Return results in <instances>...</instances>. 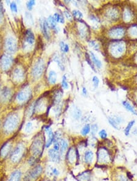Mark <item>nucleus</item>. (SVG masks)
<instances>
[{
    "mask_svg": "<svg viewBox=\"0 0 137 181\" xmlns=\"http://www.w3.org/2000/svg\"><path fill=\"white\" fill-rule=\"evenodd\" d=\"M19 124V117L17 114L12 113L8 117L4 123V129L8 133L13 132Z\"/></svg>",
    "mask_w": 137,
    "mask_h": 181,
    "instance_id": "nucleus-1",
    "label": "nucleus"
},
{
    "mask_svg": "<svg viewBox=\"0 0 137 181\" xmlns=\"http://www.w3.org/2000/svg\"><path fill=\"white\" fill-rule=\"evenodd\" d=\"M45 69V63L42 59H39L32 70V76L35 79H38L41 75Z\"/></svg>",
    "mask_w": 137,
    "mask_h": 181,
    "instance_id": "nucleus-2",
    "label": "nucleus"
},
{
    "mask_svg": "<svg viewBox=\"0 0 137 181\" xmlns=\"http://www.w3.org/2000/svg\"><path fill=\"white\" fill-rule=\"evenodd\" d=\"M43 143L40 138H36L31 146V153L35 157H39L43 151Z\"/></svg>",
    "mask_w": 137,
    "mask_h": 181,
    "instance_id": "nucleus-3",
    "label": "nucleus"
},
{
    "mask_svg": "<svg viewBox=\"0 0 137 181\" xmlns=\"http://www.w3.org/2000/svg\"><path fill=\"white\" fill-rule=\"evenodd\" d=\"M24 153V146L22 144L19 145L16 147L14 152L11 155V160L14 163L18 162L20 159H22Z\"/></svg>",
    "mask_w": 137,
    "mask_h": 181,
    "instance_id": "nucleus-4",
    "label": "nucleus"
},
{
    "mask_svg": "<svg viewBox=\"0 0 137 181\" xmlns=\"http://www.w3.org/2000/svg\"><path fill=\"white\" fill-rule=\"evenodd\" d=\"M5 47L6 50L9 52L10 54H13L15 52L17 49V43L15 39L12 37H9L6 40Z\"/></svg>",
    "mask_w": 137,
    "mask_h": 181,
    "instance_id": "nucleus-5",
    "label": "nucleus"
},
{
    "mask_svg": "<svg viewBox=\"0 0 137 181\" xmlns=\"http://www.w3.org/2000/svg\"><path fill=\"white\" fill-rule=\"evenodd\" d=\"M43 168L41 165H37L29 172L27 178L28 181H35L41 175Z\"/></svg>",
    "mask_w": 137,
    "mask_h": 181,
    "instance_id": "nucleus-6",
    "label": "nucleus"
},
{
    "mask_svg": "<svg viewBox=\"0 0 137 181\" xmlns=\"http://www.w3.org/2000/svg\"><path fill=\"white\" fill-rule=\"evenodd\" d=\"M13 62V58L10 55L4 54L1 59V65L4 70H7Z\"/></svg>",
    "mask_w": 137,
    "mask_h": 181,
    "instance_id": "nucleus-7",
    "label": "nucleus"
},
{
    "mask_svg": "<svg viewBox=\"0 0 137 181\" xmlns=\"http://www.w3.org/2000/svg\"><path fill=\"white\" fill-rule=\"evenodd\" d=\"M31 94V89L29 87H27L25 89H23L22 90H21V91L18 93L17 96H16V99H17V100L19 102H22L27 101L29 99V98L30 97Z\"/></svg>",
    "mask_w": 137,
    "mask_h": 181,
    "instance_id": "nucleus-8",
    "label": "nucleus"
},
{
    "mask_svg": "<svg viewBox=\"0 0 137 181\" xmlns=\"http://www.w3.org/2000/svg\"><path fill=\"white\" fill-rule=\"evenodd\" d=\"M98 160L99 162L104 163L109 161L110 156L108 152L104 149H101L98 151Z\"/></svg>",
    "mask_w": 137,
    "mask_h": 181,
    "instance_id": "nucleus-9",
    "label": "nucleus"
},
{
    "mask_svg": "<svg viewBox=\"0 0 137 181\" xmlns=\"http://www.w3.org/2000/svg\"><path fill=\"white\" fill-rule=\"evenodd\" d=\"M24 73L22 68H16L13 72V78L16 82H22L24 79Z\"/></svg>",
    "mask_w": 137,
    "mask_h": 181,
    "instance_id": "nucleus-10",
    "label": "nucleus"
},
{
    "mask_svg": "<svg viewBox=\"0 0 137 181\" xmlns=\"http://www.w3.org/2000/svg\"><path fill=\"white\" fill-rule=\"evenodd\" d=\"M48 155L53 162H59L60 160V153L54 149H50L48 151Z\"/></svg>",
    "mask_w": 137,
    "mask_h": 181,
    "instance_id": "nucleus-11",
    "label": "nucleus"
},
{
    "mask_svg": "<svg viewBox=\"0 0 137 181\" xmlns=\"http://www.w3.org/2000/svg\"><path fill=\"white\" fill-rule=\"evenodd\" d=\"M45 132L47 134V140L46 142V147L49 148L51 145V144L53 143L54 138V135L52 132V131L50 127H46Z\"/></svg>",
    "mask_w": 137,
    "mask_h": 181,
    "instance_id": "nucleus-12",
    "label": "nucleus"
},
{
    "mask_svg": "<svg viewBox=\"0 0 137 181\" xmlns=\"http://www.w3.org/2000/svg\"><path fill=\"white\" fill-rule=\"evenodd\" d=\"M41 30L43 31V34L44 36L47 39H49V25L47 22V20H43L41 23Z\"/></svg>",
    "mask_w": 137,
    "mask_h": 181,
    "instance_id": "nucleus-13",
    "label": "nucleus"
},
{
    "mask_svg": "<svg viewBox=\"0 0 137 181\" xmlns=\"http://www.w3.org/2000/svg\"><path fill=\"white\" fill-rule=\"evenodd\" d=\"M25 41L29 45H32L34 43L35 37L34 34L31 30H28L26 32L25 35Z\"/></svg>",
    "mask_w": 137,
    "mask_h": 181,
    "instance_id": "nucleus-14",
    "label": "nucleus"
},
{
    "mask_svg": "<svg viewBox=\"0 0 137 181\" xmlns=\"http://www.w3.org/2000/svg\"><path fill=\"white\" fill-rule=\"evenodd\" d=\"M11 146H12L10 144L8 143L5 144V145L3 146L1 151H0V155H1L2 157H5L9 154L11 150Z\"/></svg>",
    "mask_w": 137,
    "mask_h": 181,
    "instance_id": "nucleus-15",
    "label": "nucleus"
},
{
    "mask_svg": "<svg viewBox=\"0 0 137 181\" xmlns=\"http://www.w3.org/2000/svg\"><path fill=\"white\" fill-rule=\"evenodd\" d=\"M11 91L9 89L5 88L1 92V100L5 102L8 101L11 97Z\"/></svg>",
    "mask_w": 137,
    "mask_h": 181,
    "instance_id": "nucleus-16",
    "label": "nucleus"
},
{
    "mask_svg": "<svg viewBox=\"0 0 137 181\" xmlns=\"http://www.w3.org/2000/svg\"><path fill=\"white\" fill-rule=\"evenodd\" d=\"M84 157V161L85 162V163H87V164L91 163V162H92L93 157H94L93 152L90 150L87 151L86 152H85Z\"/></svg>",
    "mask_w": 137,
    "mask_h": 181,
    "instance_id": "nucleus-17",
    "label": "nucleus"
},
{
    "mask_svg": "<svg viewBox=\"0 0 137 181\" xmlns=\"http://www.w3.org/2000/svg\"><path fill=\"white\" fill-rule=\"evenodd\" d=\"M68 148V144L67 141L65 139H60V153L63 154L66 151Z\"/></svg>",
    "mask_w": 137,
    "mask_h": 181,
    "instance_id": "nucleus-18",
    "label": "nucleus"
},
{
    "mask_svg": "<svg viewBox=\"0 0 137 181\" xmlns=\"http://www.w3.org/2000/svg\"><path fill=\"white\" fill-rule=\"evenodd\" d=\"M47 22H48L49 26H50L52 29V30H54L56 32L59 31V30H59V28H58V27L57 26L56 22L55 21V20L54 19L52 16L51 15V16H49V17L48 18V20H47Z\"/></svg>",
    "mask_w": 137,
    "mask_h": 181,
    "instance_id": "nucleus-19",
    "label": "nucleus"
},
{
    "mask_svg": "<svg viewBox=\"0 0 137 181\" xmlns=\"http://www.w3.org/2000/svg\"><path fill=\"white\" fill-rule=\"evenodd\" d=\"M76 158V151L74 150V148H71L68 153V160L70 163H73L75 161Z\"/></svg>",
    "mask_w": 137,
    "mask_h": 181,
    "instance_id": "nucleus-20",
    "label": "nucleus"
},
{
    "mask_svg": "<svg viewBox=\"0 0 137 181\" xmlns=\"http://www.w3.org/2000/svg\"><path fill=\"white\" fill-rule=\"evenodd\" d=\"M22 172L19 170H16L12 173L9 179V181H20Z\"/></svg>",
    "mask_w": 137,
    "mask_h": 181,
    "instance_id": "nucleus-21",
    "label": "nucleus"
},
{
    "mask_svg": "<svg viewBox=\"0 0 137 181\" xmlns=\"http://www.w3.org/2000/svg\"><path fill=\"white\" fill-rule=\"evenodd\" d=\"M48 81L49 82V83L51 84H56V82L57 81V74L54 71L51 70L49 71L48 75Z\"/></svg>",
    "mask_w": 137,
    "mask_h": 181,
    "instance_id": "nucleus-22",
    "label": "nucleus"
},
{
    "mask_svg": "<svg viewBox=\"0 0 137 181\" xmlns=\"http://www.w3.org/2000/svg\"><path fill=\"white\" fill-rule=\"evenodd\" d=\"M90 56H91V61L93 62V64L96 65L98 68H100L102 67V63L101 60H99L96 57V56H95L91 51L90 52Z\"/></svg>",
    "mask_w": 137,
    "mask_h": 181,
    "instance_id": "nucleus-23",
    "label": "nucleus"
},
{
    "mask_svg": "<svg viewBox=\"0 0 137 181\" xmlns=\"http://www.w3.org/2000/svg\"><path fill=\"white\" fill-rule=\"evenodd\" d=\"M135 123V120H132L128 123V125L126 127L125 129H124V134H125L126 136H128V135L130 134V131L133 127V126H134Z\"/></svg>",
    "mask_w": 137,
    "mask_h": 181,
    "instance_id": "nucleus-24",
    "label": "nucleus"
},
{
    "mask_svg": "<svg viewBox=\"0 0 137 181\" xmlns=\"http://www.w3.org/2000/svg\"><path fill=\"white\" fill-rule=\"evenodd\" d=\"M123 104L124 106V108H125L127 110L129 111V112H130L134 114V115L137 114L134 108V107L132 106V105L129 103V102H127V101H123Z\"/></svg>",
    "mask_w": 137,
    "mask_h": 181,
    "instance_id": "nucleus-25",
    "label": "nucleus"
},
{
    "mask_svg": "<svg viewBox=\"0 0 137 181\" xmlns=\"http://www.w3.org/2000/svg\"><path fill=\"white\" fill-rule=\"evenodd\" d=\"M78 178L80 181H88L90 178V176L88 172H84L79 176Z\"/></svg>",
    "mask_w": 137,
    "mask_h": 181,
    "instance_id": "nucleus-26",
    "label": "nucleus"
},
{
    "mask_svg": "<svg viewBox=\"0 0 137 181\" xmlns=\"http://www.w3.org/2000/svg\"><path fill=\"white\" fill-rule=\"evenodd\" d=\"M91 131V126L90 125L87 124L85 126H84V127L81 130V134L83 136H86V135H88Z\"/></svg>",
    "mask_w": 137,
    "mask_h": 181,
    "instance_id": "nucleus-27",
    "label": "nucleus"
},
{
    "mask_svg": "<svg viewBox=\"0 0 137 181\" xmlns=\"http://www.w3.org/2000/svg\"><path fill=\"white\" fill-rule=\"evenodd\" d=\"M54 19L55 20V21L56 22V23H65V20H64V18L63 16H62L61 15H60L58 13H55L54 14L53 16Z\"/></svg>",
    "mask_w": 137,
    "mask_h": 181,
    "instance_id": "nucleus-28",
    "label": "nucleus"
},
{
    "mask_svg": "<svg viewBox=\"0 0 137 181\" xmlns=\"http://www.w3.org/2000/svg\"><path fill=\"white\" fill-rule=\"evenodd\" d=\"M108 120H109V122L110 123V125L114 127V128L115 129H119V124L117 122V121L115 120V119L114 118H112V117H109V118H108Z\"/></svg>",
    "mask_w": 137,
    "mask_h": 181,
    "instance_id": "nucleus-29",
    "label": "nucleus"
},
{
    "mask_svg": "<svg viewBox=\"0 0 137 181\" xmlns=\"http://www.w3.org/2000/svg\"><path fill=\"white\" fill-rule=\"evenodd\" d=\"M48 172L49 173V175H51V176H59L60 174L59 171L58 170L57 168L55 167H49V171H48Z\"/></svg>",
    "mask_w": 137,
    "mask_h": 181,
    "instance_id": "nucleus-30",
    "label": "nucleus"
},
{
    "mask_svg": "<svg viewBox=\"0 0 137 181\" xmlns=\"http://www.w3.org/2000/svg\"><path fill=\"white\" fill-rule=\"evenodd\" d=\"M54 60L56 62L58 66H59V68H60V70L62 71H64L65 70V67H64V65L63 64V63H62V62L61 61V60L60 59V58L58 56H56L54 58Z\"/></svg>",
    "mask_w": 137,
    "mask_h": 181,
    "instance_id": "nucleus-31",
    "label": "nucleus"
},
{
    "mask_svg": "<svg viewBox=\"0 0 137 181\" xmlns=\"http://www.w3.org/2000/svg\"><path fill=\"white\" fill-rule=\"evenodd\" d=\"M25 18H26V22L32 25L33 23H34V21H33V18L32 15L29 13V12H26L25 13Z\"/></svg>",
    "mask_w": 137,
    "mask_h": 181,
    "instance_id": "nucleus-32",
    "label": "nucleus"
},
{
    "mask_svg": "<svg viewBox=\"0 0 137 181\" xmlns=\"http://www.w3.org/2000/svg\"><path fill=\"white\" fill-rule=\"evenodd\" d=\"M73 15L74 18H76L78 20L83 18V14H82V12L77 10H74L73 11Z\"/></svg>",
    "mask_w": 137,
    "mask_h": 181,
    "instance_id": "nucleus-33",
    "label": "nucleus"
},
{
    "mask_svg": "<svg viewBox=\"0 0 137 181\" xmlns=\"http://www.w3.org/2000/svg\"><path fill=\"white\" fill-rule=\"evenodd\" d=\"M62 87L65 89H68V84L67 82V79H66V77L65 75H64L62 77Z\"/></svg>",
    "mask_w": 137,
    "mask_h": 181,
    "instance_id": "nucleus-34",
    "label": "nucleus"
},
{
    "mask_svg": "<svg viewBox=\"0 0 137 181\" xmlns=\"http://www.w3.org/2000/svg\"><path fill=\"white\" fill-rule=\"evenodd\" d=\"M32 129H33V126H32V122H28L25 127V131L28 133H30L32 131Z\"/></svg>",
    "mask_w": 137,
    "mask_h": 181,
    "instance_id": "nucleus-35",
    "label": "nucleus"
},
{
    "mask_svg": "<svg viewBox=\"0 0 137 181\" xmlns=\"http://www.w3.org/2000/svg\"><path fill=\"white\" fill-rule=\"evenodd\" d=\"M99 135L102 139H106L107 137V133L105 129H102L99 132Z\"/></svg>",
    "mask_w": 137,
    "mask_h": 181,
    "instance_id": "nucleus-36",
    "label": "nucleus"
},
{
    "mask_svg": "<svg viewBox=\"0 0 137 181\" xmlns=\"http://www.w3.org/2000/svg\"><path fill=\"white\" fill-rule=\"evenodd\" d=\"M92 81L93 82V85L95 89H96L98 87L99 84V79H98V77L96 76H94L93 77Z\"/></svg>",
    "mask_w": 137,
    "mask_h": 181,
    "instance_id": "nucleus-37",
    "label": "nucleus"
},
{
    "mask_svg": "<svg viewBox=\"0 0 137 181\" xmlns=\"http://www.w3.org/2000/svg\"><path fill=\"white\" fill-rule=\"evenodd\" d=\"M73 112L74 113H73V117H74V118L79 119L81 117V112L79 109H75L73 111Z\"/></svg>",
    "mask_w": 137,
    "mask_h": 181,
    "instance_id": "nucleus-38",
    "label": "nucleus"
},
{
    "mask_svg": "<svg viewBox=\"0 0 137 181\" xmlns=\"http://www.w3.org/2000/svg\"><path fill=\"white\" fill-rule=\"evenodd\" d=\"M10 9H11V10L12 12H15V13H16V12H17L18 7H17V5H16V4L15 2H12L10 3Z\"/></svg>",
    "mask_w": 137,
    "mask_h": 181,
    "instance_id": "nucleus-39",
    "label": "nucleus"
},
{
    "mask_svg": "<svg viewBox=\"0 0 137 181\" xmlns=\"http://www.w3.org/2000/svg\"><path fill=\"white\" fill-rule=\"evenodd\" d=\"M35 1H33V0H32V1H29L28 2H27L26 6H27L28 9L29 10H32V8H33V6L35 5Z\"/></svg>",
    "mask_w": 137,
    "mask_h": 181,
    "instance_id": "nucleus-40",
    "label": "nucleus"
},
{
    "mask_svg": "<svg viewBox=\"0 0 137 181\" xmlns=\"http://www.w3.org/2000/svg\"><path fill=\"white\" fill-rule=\"evenodd\" d=\"M98 129V126L97 125L94 124V125H93L92 126H91V134H92L93 135H94L97 133Z\"/></svg>",
    "mask_w": 137,
    "mask_h": 181,
    "instance_id": "nucleus-41",
    "label": "nucleus"
},
{
    "mask_svg": "<svg viewBox=\"0 0 137 181\" xmlns=\"http://www.w3.org/2000/svg\"><path fill=\"white\" fill-rule=\"evenodd\" d=\"M62 92H57L56 94V96H55V98H54V100H55V102H57V103H59V102H60V100H61V98H62Z\"/></svg>",
    "mask_w": 137,
    "mask_h": 181,
    "instance_id": "nucleus-42",
    "label": "nucleus"
},
{
    "mask_svg": "<svg viewBox=\"0 0 137 181\" xmlns=\"http://www.w3.org/2000/svg\"><path fill=\"white\" fill-rule=\"evenodd\" d=\"M3 7L2 3L0 2V23L2 22L3 18Z\"/></svg>",
    "mask_w": 137,
    "mask_h": 181,
    "instance_id": "nucleus-43",
    "label": "nucleus"
},
{
    "mask_svg": "<svg viewBox=\"0 0 137 181\" xmlns=\"http://www.w3.org/2000/svg\"><path fill=\"white\" fill-rule=\"evenodd\" d=\"M88 54H87V53H86V55H85V57H86V59H87V62L88 63V64H89V65L90 66V67L92 68L94 70V66L92 65V63H91V59H90V56L88 55Z\"/></svg>",
    "mask_w": 137,
    "mask_h": 181,
    "instance_id": "nucleus-44",
    "label": "nucleus"
},
{
    "mask_svg": "<svg viewBox=\"0 0 137 181\" xmlns=\"http://www.w3.org/2000/svg\"><path fill=\"white\" fill-rule=\"evenodd\" d=\"M64 15L65 16H66V18L68 19L69 20H72V18H73V16L70 14V13L68 11H65L64 12Z\"/></svg>",
    "mask_w": 137,
    "mask_h": 181,
    "instance_id": "nucleus-45",
    "label": "nucleus"
},
{
    "mask_svg": "<svg viewBox=\"0 0 137 181\" xmlns=\"http://www.w3.org/2000/svg\"><path fill=\"white\" fill-rule=\"evenodd\" d=\"M118 181H129V180H128V179L127 178H126L125 176H123V175H121V176H119L118 177Z\"/></svg>",
    "mask_w": 137,
    "mask_h": 181,
    "instance_id": "nucleus-46",
    "label": "nucleus"
},
{
    "mask_svg": "<svg viewBox=\"0 0 137 181\" xmlns=\"http://www.w3.org/2000/svg\"><path fill=\"white\" fill-rule=\"evenodd\" d=\"M90 43L91 46H92L95 49H96V50H97V49L98 48V45L96 43V42H95L94 41H91Z\"/></svg>",
    "mask_w": 137,
    "mask_h": 181,
    "instance_id": "nucleus-47",
    "label": "nucleus"
},
{
    "mask_svg": "<svg viewBox=\"0 0 137 181\" xmlns=\"http://www.w3.org/2000/svg\"><path fill=\"white\" fill-rule=\"evenodd\" d=\"M65 46V43L64 42H61L60 43V49L62 52H64V51Z\"/></svg>",
    "mask_w": 137,
    "mask_h": 181,
    "instance_id": "nucleus-48",
    "label": "nucleus"
},
{
    "mask_svg": "<svg viewBox=\"0 0 137 181\" xmlns=\"http://www.w3.org/2000/svg\"><path fill=\"white\" fill-rule=\"evenodd\" d=\"M68 51H69V46H68V45L65 44V48H64V52H67Z\"/></svg>",
    "mask_w": 137,
    "mask_h": 181,
    "instance_id": "nucleus-49",
    "label": "nucleus"
},
{
    "mask_svg": "<svg viewBox=\"0 0 137 181\" xmlns=\"http://www.w3.org/2000/svg\"><path fill=\"white\" fill-rule=\"evenodd\" d=\"M82 93H83V94H84V95H87V90L86 88H85V87L82 88Z\"/></svg>",
    "mask_w": 137,
    "mask_h": 181,
    "instance_id": "nucleus-50",
    "label": "nucleus"
}]
</instances>
